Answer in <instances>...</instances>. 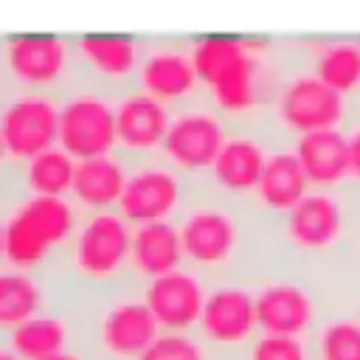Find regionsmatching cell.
Instances as JSON below:
<instances>
[{
    "mask_svg": "<svg viewBox=\"0 0 360 360\" xmlns=\"http://www.w3.org/2000/svg\"><path fill=\"white\" fill-rule=\"evenodd\" d=\"M264 51L267 42L245 37L208 34L191 39L202 96L231 127H248L262 107L273 104L281 79Z\"/></svg>",
    "mask_w": 360,
    "mask_h": 360,
    "instance_id": "obj_1",
    "label": "cell"
},
{
    "mask_svg": "<svg viewBox=\"0 0 360 360\" xmlns=\"http://www.w3.org/2000/svg\"><path fill=\"white\" fill-rule=\"evenodd\" d=\"M132 225L118 208L82 211L79 228L51 273L65 301H82L129 281Z\"/></svg>",
    "mask_w": 360,
    "mask_h": 360,
    "instance_id": "obj_2",
    "label": "cell"
},
{
    "mask_svg": "<svg viewBox=\"0 0 360 360\" xmlns=\"http://www.w3.org/2000/svg\"><path fill=\"white\" fill-rule=\"evenodd\" d=\"M79 219L82 208L70 197L17 191L3 208V267L51 276Z\"/></svg>",
    "mask_w": 360,
    "mask_h": 360,
    "instance_id": "obj_3",
    "label": "cell"
},
{
    "mask_svg": "<svg viewBox=\"0 0 360 360\" xmlns=\"http://www.w3.org/2000/svg\"><path fill=\"white\" fill-rule=\"evenodd\" d=\"M79 318V343L96 360H138L160 335V326L138 281L70 301Z\"/></svg>",
    "mask_w": 360,
    "mask_h": 360,
    "instance_id": "obj_4",
    "label": "cell"
},
{
    "mask_svg": "<svg viewBox=\"0 0 360 360\" xmlns=\"http://www.w3.org/2000/svg\"><path fill=\"white\" fill-rule=\"evenodd\" d=\"M239 208L242 205L197 186L194 197L174 219L186 267L202 273L211 281L231 278L245 245V222Z\"/></svg>",
    "mask_w": 360,
    "mask_h": 360,
    "instance_id": "obj_5",
    "label": "cell"
},
{
    "mask_svg": "<svg viewBox=\"0 0 360 360\" xmlns=\"http://www.w3.org/2000/svg\"><path fill=\"white\" fill-rule=\"evenodd\" d=\"M0 73L14 90L65 96L79 84L76 42L53 34L0 37Z\"/></svg>",
    "mask_w": 360,
    "mask_h": 360,
    "instance_id": "obj_6",
    "label": "cell"
},
{
    "mask_svg": "<svg viewBox=\"0 0 360 360\" xmlns=\"http://www.w3.org/2000/svg\"><path fill=\"white\" fill-rule=\"evenodd\" d=\"M200 183L186 177L163 155L129 160L127 183L118 200V211L129 225L174 222Z\"/></svg>",
    "mask_w": 360,
    "mask_h": 360,
    "instance_id": "obj_7",
    "label": "cell"
},
{
    "mask_svg": "<svg viewBox=\"0 0 360 360\" xmlns=\"http://www.w3.org/2000/svg\"><path fill=\"white\" fill-rule=\"evenodd\" d=\"M228 132L231 124L225 121V115H219L205 96H197L180 107H172V121L160 155L186 177L202 183Z\"/></svg>",
    "mask_w": 360,
    "mask_h": 360,
    "instance_id": "obj_8",
    "label": "cell"
},
{
    "mask_svg": "<svg viewBox=\"0 0 360 360\" xmlns=\"http://www.w3.org/2000/svg\"><path fill=\"white\" fill-rule=\"evenodd\" d=\"M62 96L8 87L0 101V132L14 166L59 143Z\"/></svg>",
    "mask_w": 360,
    "mask_h": 360,
    "instance_id": "obj_9",
    "label": "cell"
},
{
    "mask_svg": "<svg viewBox=\"0 0 360 360\" xmlns=\"http://www.w3.org/2000/svg\"><path fill=\"white\" fill-rule=\"evenodd\" d=\"M59 146L76 160L98 158L118 149L115 96L90 84H76L62 96Z\"/></svg>",
    "mask_w": 360,
    "mask_h": 360,
    "instance_id": "obj_10",
    "label": "cell"
},
{
    "mask_svg": "<svg viewBox=\"0 0 360 360\" xmlns=\"http://www.w3.org/2000/svg\"><path fill=\"white\" fill-rule=\"evenodd\" d=\"M197 335L219 354V357H239L250 340L259 335V315H256V292L253 287L222 278L211 281L202 315L197 323Z\"/></svg>",
    "mask_w": 360,
    "mask_h": 360,
    "instance_id": "obj_11",
    "label": "cell"
},
{
    "mask_svg": "<svg viewBox=\"0 0 360 360\" xmlns=\"http://www.w3.org/2000/svg\"><path fill=\"white\" fill-rule=\"evenodd\" d=\"M270 110L276 115V124L292 138L321 129H340L349 115L346 96L332 90L312 70L281 79Z\"/></svg>",
    "mask_w": 360,
    "mask_h": 360,
    "instance_id": "obj_12",
    "label": "cell"
},
{
    "mask_svg": "<svg viewBox=\"0 0 360 360\" xmlns=\"http://www.w3.org/2000/svg\"><path fill=\"white\" fill-rule=\"evenodd\" d=\"M270 152L273 149H267V141L256 127H231L211 172L200 186L228 202L250 205Z\"/></svg>",
    "mask_w": 360,
    "mask_h": 360,
    "instance_id": "obj_13",
    "label": "cell"
},
{
    "mask_svg": "<svg viewBox=\"0 0 360 360\" xmlns=\"http://www.w3.org/2000/svg\"><path fill=\"white\" fill-rule=\"evenodd\" d=\"M79 59V82L110 96L138 87V70L146 39L135 37H73Z\"/></svg>",
    "mask_w": 360,
    "mask_h": 360,
    "instance_id": "obj_14",
    "label": "cell"
},
{
    "mask_svg": "<svg viewBox=\"0 0 360 360\" xmlns=\"http://www.w3.org/2000/svg\"><path fill=\"white\" fill-rule=\"evenodd\" d=\"M138 87L166 107H180L202 96V84L191 56V39H146Z\"/></svg>",
    "mask_w": 360,
    "mask_h": 360,
    "instance_id": "obj_15",
    "label": "cell"
},
{
    "mask_svg": "<svg viewBox=\"0 0 360 360\" xmlns=\"http://www.w3.org/2000/svg\"><path fill=\"white\" fill-rule=\"evenodd\" d=\"M141 287L160 332H197L211 278L183 264Z\"/></svg>",
    "mask_w": 360,
    "mask_h": 360,
    "instance_id": "obj_16",
    "label": "cell"
},
{
    "mask_svg": "<svg viewBox=\"0 0 360 360\" xmlns=\"http://www.w3.org/2000/svg\"><path fill=\"white\" fill-rule=\"evenodd\" d=\"M169 121H172V107L143 93L141 87L115 96L118 152H124L129 160L160 155L169 132Z\"/></svg>",
    "mask_w": 360,
    "mask_h": 360,
    "instance_id": "obj_17",
    "label": "cell"
},
{
    "mask_svg": "<svg viewBox=\"0 0 360 360\" xmlns=\"http://www.w3.org/2000/svg\"><path fill=\"white\" fill-rule=\"evenodd\" d=\"M259 332L307 338L318 326V304L312 292L292 278H267L256 290Z\"/></svg>",
    "mask_w": 360,
    "mask_h": 360,
    "instance_id": "obj_18",
    "label": "cell"
},
{
    "mask_svg": "<svg viewBox=\"0 0 360 360\" xmlns=\"http://www.w3.org/2000/svg\"><path fill=\"white\" fill-rule=\"evenodd\" d=\"M284 239L298 253H323L329 250L346 225V211L335 191H309L290 214L281 219Z\"/></svg>",
    "mask_w": 360,
    "mask_h": 360,
    "instance_id": "obj_19",
    "label": "cell"
},
{
    "mask_svg": "<svg viewBox=\"0 0 360 360\" xmlns=\"http://www.w3.org/2000/svg\"><path fill=\"white\" fill-rule=\"evenodd\" d=\"M62 295L51 276L0 267V335L8 338L34 315L59 304Z\"/></svg>",
    "mask_w": 360,
    "mask_h": 360,
    "instance_id": "obj_20",
    "label": "cell"
},
{
    "mask_svg": "<svg viewBox=\"0 0 360 360\" xmlns=\"http://www.w3.org/2000/svg\"><path fill=\"white\" fill-rule=\"evenodd\" d=\"M22 360H45L79 343V318L70 301H59L51 309L34 315L8 335Z\"/></svg>",
    "mask_w": 360,
    "mask_h": 360,
    "instance_id": "obj_21",
    "label": "cell"
},
{
    "mask_svg": "<svg viewBox=\"0 0 360 360\" xmlns=\"http://www.w3.org/2000/svg\"><path fill=\"white\" fill-rule=\"evenodd\" d=\"M309 194L307 172L295 155V149H273L264 166V174L259 180V188L250 200L256 214L264 217H284L290 214L304 197Z\"/></svg>",
    "mask_w": 360,
    "mask_h": 360,
    "instance_id": "obj_22",
    "label": "cell"
},
{
    "mask_svg": "<svg viewBox=\"0 0 360 360\" xmlns=\"http://www.w3.org/2000/svg\"><path fill=\"white\" fill-rule=\"evenodd\" d=\"M129 172V158L124 152H107L98 158L76 160V174L70 186V200L82 211H107L118 208L124 183Z\"/></svg>",
    "mask_w": 360,
    "mask_h": 360,
    "instance_id": "obj_23",
    "label": "cell"
},
{
    "mask_svg": "<svg viewBox=\"0 0 360 360\" xmlns=\"http://www.w3.org/2000/svg\"><path fill=\"white\" fill-rule=\"evenodd\" d=\"M183 245L174 222H146L132 225L129 242V278L146 284L177 267H183Z\"/></svg>",
    "mask_w": 360,
    "mask_h": 360,
    "instance_id": "obj_24",
    "label": "cell"
},
{
    "mask_svg": "<svg viewBox=\"0 0 360 360\" xmlns=\"http://www.w3.org/2000/svg\"><path fill=\"white\" fill-rule=\"evenodd\" d=\"M292 149L307 172L309 186L321 191H335L340 183L352 177L349 169V135L343 129H321L309 135H298Z\"/></svg>",
    "mask_w": 360,
    "mask_h": 360,
    "instance_id": "obj_25",
    "label": "cell"
},
{
    "mask_svg": "<svg viewBox=\"0 0 360 360\" xmlns=\"http://www.w3.org/2000/svg\"><path fill=\"white\" fill-rule=\"evenodd\" d=\"M73 174H76V158L56 143L17 166V188L42 197H70Z\"/></svg>",
    "mask_w": 360,
    "mask_h": 360,
    "instance_id": "obj_26",
    "label": "cell"
},
{
    "mask_svg": "<svg viewBox=\"0 0 360 360\" xmlns=\"http://www.w3.org/2000/svg\"><path fill=\"white\" fill-rule=\"evenodd\" d=\"M312 73L343 96L360 90V42H323L312 56Z\"/></svg>",
    "mask_w": 360,
    "mask_h": 360,
    "instance_id": "obj_27",
    "label": "cell"
},
{
    "mask_svg": "<svg viewBox=\"0 0 360 360\" xmlns=\"http://www.w3.org/2000/svg\"><path fill=\"white\" fill-rule=\"evenodd\" d=\"M315 360H360V318H329L312 332Z\"/></svg>",
    "mask_w": 360,
    "mask_h": 360,
    "instance_id": "obj_28",
    "label": "cell"
},
{
    "mask_svg": "<svg viewBox=\"0 0 360 360\" xmlns=\"http://www.w3.org/2000/svg\"><path fill=\"white\" fill-rule=\"evenodd\" d=\"M138 360H222L197 332H160Z\"/></svg>",
    "mask_w": 360,
    "mask_h": 360,
    "instance_id": "obj_29",
    "label": "cell"
},
{
    "mask_svg": "<svg viewBox=\"0 0 360 360\" xmlns=\"http://www.w3.org/2000/svg\"><path fill=\"white\" fill-rule=\"evenodd\" d=\"M233 360H312V352L304 338L259 332L250 340V346Z\"/></svg>",
    "mask_w": 360,
    "mask_h": 360,
    "instance_id": "obj_30",
    "label": "cell"
},
{
    "mask_svg": "<svg viewBox=\"0 0 360 360\" xmlns=\"http://www.w3.org/2000/svg\"><path fill=\"white\" fill-rule=\"evenodd\" d=\"M17 166L8 163V166H0V211L8 205V200L17 194Z\"/></svg>",
    "mask_w": 360,
    "mask_h": 360,
    "instance_id": "obj_31",
    "label": "cell"
},
{
    "mask_svg": "<svg viewBox=\"0 0 360 360\" xmlns=\"http://www.w3.org/2000/svg\"><path fill=\"white\" fill-rule=\"evenodd\" d=\"M349 169H352V177L360 180V127L349 132Z\"/></svg>",
    "mask_w": 360,
    "mask_h": 360,
    "instance_id": "obj_32",
    "label": "cell"
},
{
    "mask_svg": "<svg viewBox=\"0 0 360 360\" xmlns=\"http://www.w3.org/2000/svg\"><path fill=\"white\" fill-rule=\"evenodd\" d=\"M45 360H96V357L82 343H76V346H70V349H65V352H59L53 357H45Z\"/></svg>",
    "mask_w": 360,
    "mask_h": 360,
    "instance_id": "obj_33",
    "label": "cell"
},
{
    "mask_svg": "<svg viewBox=\"0 0 360 360\" xmlns=\"http://www.w3.org/2000/svg\"><path fill=\"white\" fill-rule=\"evenodd\" d=\"M0 360H22V357L17 354V349L11 346V340L3 338V335H0Z\"/></svg>",
    "mask_w": 360,
    "mask_h": 360,
    "instance_id": "obj_34",
    "label": "cell"
},
{
    "mask_svg": "<svg viewBox=\"0 0 360 360\" xmlns=\"http://www.w3.org/2000/svg\"><path fill=\"white\" fill-rule=\"evenodd\" d=\"M8 149H6V141H3V132H0V166H8Z\"/></svg>",
    "mask_w": 360,
    "mask_h": 360,
    "instance_id": "obj_35",
    "label": "cell"
},
{
    "mask_svg": "<svg viewBox=\"0 0 360 360\" xmlns=\"http://www.w3.org/2000/svg\"><path fill=\"white\" fill-rule=\"evenodd\" d=\"M0 267H3V211H0Z\"/></svg>",
    "mask_w": 360,
    "mask_h": 360,
    "instance_id": "obj_36",
    "label": "cell"
},
{
    "mask_svg": "<svg viewBox=\"0 0 360 360\" xmlns=\"http://www.w3.org/2000/svg\"><path fill=\"white\" fill-rule=\"evenodd\" d=\"M6 90H8V84H6V79H3V73H0V101H3V96H6Z\"/></svg>",
    "mask_w": 360,
    "mask_h": 360,
    "instance_id": "obj_37",
    "label": "cell"
},
{
    "mask_svg": "<svg viewBox=\"0 0 360 360\" xmlns=\"http://www.w3.org/2000/svg\"><path fill=\"white\" fill-rule=\"evenodd\" d=\"M357 318H360V315H357Z\"/></svg>",
    "mask_w": 360,
    "mask_h": 360,
    "instance_id": "obj_38",
    "label": "cell"
}]
</instances>
